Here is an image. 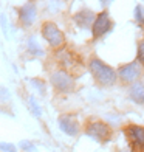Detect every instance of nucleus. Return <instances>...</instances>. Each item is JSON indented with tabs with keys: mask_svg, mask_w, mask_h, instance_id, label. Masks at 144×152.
<instances>
[{
	"mask_svg": "<svg viewBox=\"0 0 144 152\" xmlns=\"http://www.w3.org/2000/svg\"><path fill=\"white\" fill-rule=\"evenodd\" d=\"M40 33H42V37L47 40V44L53 48H60L65 44L64 31L54 22H44L42 28H40Z\"/></svg>",
	"mask_w": 144,
	"mask_h": 152,
	"instance_id": "20e7f679",
	"label": "nucleus"
},
{
	"mask_svg": "<svg viewBox=\"0 0 144 152\" xmlns=\"http://www.w3.org/2000/svg\"><path fill=\"white\" fill-rule=\"evenodd\" d=\"M124 132L132 144L133 152H143V127L136 124H129L124 129Z\"/></svg>",
	"mask_w": 144,
	"mask_h": 152,
	"instance_id": "6e6552de",
	"label": "nucleus"
},
{
	"mask_svg": "<svg viewBox=\"0 0 144 152\" xmlns=\"http://www.w3.org/2000/svg\"><path fill=\"white\" fill-rule=\"evenodd\" d=\"M50 82H51L54 90L59 92V93H71V92L76 90V87H78L76 79H74L67 70H62V68H59V70L51 73Z\"/></svg>",
	"mask_w": 144,
	"mask_h": 152,
	"instance_id": "f03ea898",
	"label": "nucleus"
},
{
	"mask_svg": "<svg viewBox=\"0 0 144 152\" xmlns=\"http://www.w3.org/2000/svg\"><path fill=\"white\" fill-rule=\"evenodd\" d=\"M113 28V20L110 19V14H108V11L104 10L101 11L99 14L95 16V20L92 23V33H93V39H101L102 36H105Z\"/></svg>",
	"mask_w": 144,
	"mask_h": 152,
	"instance_id": "423d86ee",
	"label": "nucleus"
},
{
	"mask_svg": "<svg viewBox=\"0 0 144 152\" xmlns=\"http://www.w3.org/2000/svg\"><path fill=\"white\" fill-rule=\"evenodd\" d=\"M136 61L140 64H144V44L143 42H140V45H138V59Z\"/></svg>",
	"mask_w": 144,
	"mask_h": 152,
	"instance_id": "6ab92c4d",
	"label": "nucleus"
},
{
	"mask_svg": "<svg viewBox=\"0 0 144 152\" xmlns=\"http://www.w3.org/2000/svg\"><path fill=\"white\" fill-rule=\"evenodd\" d=\"M95 12L92 10H82L79 12H76L73 17L74 23H76L79 28H92V23L95 20Z\"/></svg>",
	"mask_w": 144,
	"mask_h": 152,
	"instance_id": "9b49d317",
	"label": "nucleus"
},
{
	"mask_svg": "<svg viewBox=\"0 0 144 152\" xmlns=\"http://www.w3.org/2000/svg\"><path fill=\"white\" fill-rule=\"evenodd\" d=\"M0 151L3 152H16V146L11 143H0Z\"/></svg>",
	"mask_w": 144,
	"mask_h": 152,
	"instance_id": "a211bd4d",
	"label": "nucleus"
},
{
	"mask_svg": "<svg viewBox=\"0 0 144 152\" xmlns=\"http://www.w3.org/2000/svg\"><path fill=\"white\" fill-rule=\"evenodd\" d=\"M64 8V0H47V11L51 14H56Z\"/></svg>",
	"mask_w": 144,
	"mask_h": 152,
	"instance_id": "4468645a",
	"label": "nucleus"
},
{
	"mask_svg": "<svg viewBox=\"0 0 144 152\" xmlns=\"http://www.w3.org/2000/svg\"><path fill=\"white\" fill-rule=\"evenodd\" d=\"M88 70H90V73L93 75L95 81L102 87H110L116 82V79H118L115 68L107 65L104 61H101L96 56H93L90 61H88Z\"/></svg>",
	"mask_w": 144,
	"mask_h": 152,
	"instance_id": "f257e3e1",
	"label": "nucleus"
},
{
	"mask_svg": "<svg viewBox=\"0 0 144 152\" xmlns=\"http://www.w3.org/2000/svg\"><path fill=\"white\" fill-rule=\"evenodd\" d=\"M28 104H30V107H31V110H33V115H36V116L42 115V110H40V107L37 106V102H36V99H34V96H30Z\"/></svg>",
	"mask_w": 144,
	"mask_h": 152,
	"instance_id": "dca6fc26",
	"label": "nucleus"
},
{
	"mask_svg": "<svg viewBox=\"0 0 144 152\" xmlns=\"http://www.w3.org/2000/svg\"><path fill=\"white\" fill-rule=\"evenodd\" d=\"M85 134L88 137H92L93 140L96 141H108L112 140V135H113V130L112 127L108 126L107 123L104 121H99V120H88L85 123Z\"/></svg>",
	"mask_w": 144,
	"mask_h": 152,
	"instance_id": "7ed1b4c3",
	"label": "nucleus"
},
{
	"mask_svg": "<svg viewBox=\"0 0 144 152\" xmlns=\"http://www.w3.org/2000/svg\"><path fill=\"white\" fill-rule=\"evenodd\" d=\"M56 58L59 61V64L64 65L65 68H68V67L74 68L76 65H79V61L76 59V54L71 50H67V48H59L56 51ZM65 68H62V70H65Z\"/></svg>",
	"mask_w": 144,
	"mask_h": 152,
	"instance_id": "9d476101",
	"label": "nucleus"
},
{
	"mask_svg": "<svg viewBox=\"0 0 144 152\" xmlns=\"http://www.w3.org/2000/svg\"><path fill=\"white\" fill-rule=\"evenodd\" d=\"M99 2H101L102 6H105V8H107L108 5H112V3H113V0H99Z\"/></svg>",
	"mask_w": 144,
	"mask_h": 152,
	"instance_id": "412c9836",
	"label": "nucleus"
},
{
	"mask_svg": "<svg viewBox=\"0 0 144 152\" xmlns=\"http://www.w3.org/2000/svg\"><path fill=\"white\" fill-rule=\"evenodd\" d=\"M141 75H143V64H140L138 61H133V62L121 65L118 68V72H116V76L124 84H133V82H136L140 79Z\"/></svg>",
	"mask_w": 144,
	"mask_h": 152,
	"instance_id": "39448f33",
	"label": "nucleus"
},
{
	"mask_svg": "<svg viewBox=\"0 0 144 152\" xmlns=\"http://www.w3.org/2000/svg\"><path fill=\"white\" fill-rule=\"evenodd\" d=\"M59 129L62 130V132H65L67 135L70 137H76L79 134V123L76 121V118H74L73 115H60L59 116Z\"/></svg>",
	"mask_w": 144,
	"mask_h": 152,
	"instance_id": "1a4fd4ad",
	"label": "nucleus"
},
{
	"mask_svg": "<svg viewBox=\"0 0 144 152\" xmlns=\"http://www.w3.org/2000/svg\"><path fill=\"white\" fill-rule=\"evenodd\" d=\"M30 82H31V84L37 88L39 93H42V95L45 93V90H47V84H45V81H42L40 78H33Z\"/></svg>",
	"mask_w": 144,
	"mask_h": 152,
	"instance_id": "2eb2a0df",
	"label": "nucleus"
},
{
	"mask_svg": "<svg viewBox=\"0 0 144 152\" xmlns=\"http://www.w3.org/2000/svg\"><path fill=\"white\" fill-rule=\"evenodd\" d=\"M135 19H136V22H138L140 25H143V6L141 5L135 6Z\"/></svg>",
	"mask_w": 144,
	"mask_h": 152,
	"instance_id": "f3484780",
	"label": "nucleus"
},
{
	"mask_svg": "<svg viewBox=\"0 0 144 152\" xmlns=\"http://www.w3.org/2000/svg\"><path fill=\"white\" fill-rule=\"evenodd\" d=\"M20 146H22L23 149H26L28 152H34V151H36V148H34V144H31L30 141H22V143H20Z\"/></svg>",
	"mask_w": 144,
	"mask_h": 152,
	"instance_id": "aec40b11",
	"label": "nucleus"
},
{
	"mask_svg": "<svg viewBox=\"0 0 144 152\" xmlns=\"http://www.w3.org/2000/svg\"><path fill=\"white\" fill-rule=\"evenodd\" d=\"M19 14V22L22 23L23 26H31L34 22H36V17H37V6L34 2H26L19 8L17 11Z\"/></svg>",
	"mask_w": 144,
	"mask_h": 152,
	"instance_id": "0eeeda50",
	"label": "nucleus"
},
{
	"mask_svg": "<svg viewBox=\"0 0 144 152\" xmlns=\"http://www.w3.org/2000/svg\"><path fill=\"white\" fill-rule=\"evenodd\" d=\"M129 96L133 102H138V104H143L144 101V88L141 82H133V86L130 87L129 90Z\"/></svg>",
	"mask_w": 144,
	"mask_h": 152,
	"instance_id": "f8f14e48",
	"label": "nucleus"
},
{
	"mask_svg": "<svg viewBox=\"0 0 144 152\" xmlns=\"http://www.w3.org/2000/svg\"><path fill=\"white\" fill-rule=\"evenodd\" d=\"M26 50H28V53L33 54V56H39V58L45 56L44 48L40 47V44L34 37H28V40H26Z\"/></svg>",
	"mask_w": 144,
	"mask_h": 152,
	"instance_id": "ddd939ff",
	"label": "nucleus"
}]
</instances>
